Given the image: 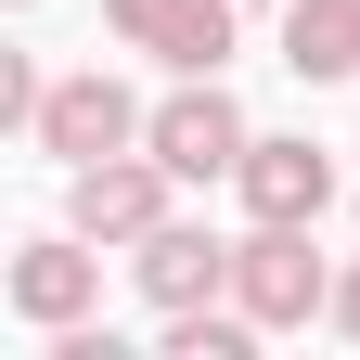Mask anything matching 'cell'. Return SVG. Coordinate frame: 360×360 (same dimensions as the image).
Listing matches in <instances>:
<instances>
[{"label": "cell", "mask_w": 360, "mask_h": 360, "mask_svg": "<svg viewBox=\"0 0 360 360\" xmlns=\"http://www.w3.org/2000/svg\"><path fill=\"white\" fill-rule=\"evenodd\" d=\"M232 296L257 309L270 335L335 322V257L309 245V219H245V245H232Z\"/></svg>", "instance_id": "6da1fadb"}, {"label": "cell", "mask_w": 360, "mask_h": 360, "mask_svg": "<svg viewBox=\"0 0 360 360\" xmlns=\"http://www.w3.org/2000/svg\"><path fill=\"white\" fill-rule=\"evenodd\" d=\"M180 193H193V180H180L155 142H129V155H103V167H65V219H77L103 257H116V245H142V232H167Z\"/></svg>", "instance_id": "7a4b0ae2"}, {"label": "cell", "mask_w": 360, "mask_h": 360, "mask_svg": "<svg viewBox=\"0 0 360 360\" xmlns=\"http://www.w3.org/2000/svg\"><path fill=\"white\" fill-rule=\"evenodd\" d=\"M142 116H155V103H129V77L77 65V77H52V90H39V129H26V142L52 155V167H103V155H129V142H142Z\"/></svg>", "instance_id": "3957f363"}, {"label": "cell", "mask_w": 360, "mask_h": 360, "mask_svg": "<svg viewBox=\"0 0 360 360\" xmlns=\"http://www.w3.org/2000/svg\"><path fill=\"white\" fill-rule=\"evenodd\" d=\"M0 296H13V322H39V335H65V322H90L103 309V245L77 232H26L13 245V270H0Z\"/></svg>", "instance_id": "277c9868"}, {"label": "cell", "mask_w": 360, "mask_h": 360, "mask_svg": "<svg viewBox=\"0 0 360 360\" xmlns=\"http://www.w3.org/2000/svg\"><path fill=\"white\" fill-rule=\"evenodd\" d=\"M142 142H155V155H167L180 180H232L257 129H245V103H232V90H219V77H180L167 103L142 116Z\"/></svg>", "instance_id": "5b68a950"}, {"label": "cell", "mask_w": 360, "mask_h": 360, "mask_svg": "<svg viewBox=\"0 0 360 360\" xmlns=\"http://www.w3.org/2000/svg\"><path fill=\"white\" fill-rule=\"evenodd\" d=\"M103 26L129 39V52L180 65V77H219V65H232V0H103Z\"/></svg>", "instance_id": "8992f818"}, {"label": "cell", "mask_w": 360, "mask_h": 360, "mask_svg": "<svg viewBox=\"0 0 360 360\" xmlns=\"http://www.w3.org/2000/svg\"><path fill=\"white\" fill-rule=\"evenodd\" d=\"M232 193H245V219H322V206H335V155L309 142V129H283V142H245Z\"/></svg>", "instance_id": "52a82bcc"}, {"label": "cell", "mask_w": 360, "mask_h": 360, "mask_svg": "<svg viewBox=\"0 0 360 360\" xmlns=\"http://www.w3.org/2000/svg\"><path fill=\"white\" fill-rule=\"evenodd\" d=\"M129 270H142L155 309H193V296H232V232H206V219H167V232L129 245Z\"/></svg>", "instance_id": "ba28073f"}, {"label": "cell", "mask_w": 360, "mask_h": 360, "mask_svg": "<svg viewBox=\"0 0 360 360\" xmlns=\"http://www.w3.org/2000/svg\"><path fill=\"white\" fill-rule=\"evenodd\" d=\"M283 65H296L309 90L360 77V0H296V13H283Z\"/></svg>", "instance_id": "9c48e42d"}, {"label": "cell", "mask_w": 360, "mask_h": 360, "mask_svg": "<svg viewBox=\"0 0 360 360\" xmlns=\"http://www.w3.org/2000/svg\"><path fill=\"white\" fill-rule=\"evenodd\" d=\"M335 335H347V347H360V257H347V270H335Z\"/></svg>", "instance_id": "30bf717a"}, {"label": "cell", "mask_w": 360, "mask_h": 360, "mask_svg": "<svg viewBox=\"0 0 360 360\" xmlns=\"http://www.w3.org/2000/svg\"><path fill=\"white\" fill-rule=\"evenodd\" d=\"M13 13H39V0H13Z\"/></svg>", "instance_id": "8fae6325"}]
</instances>
